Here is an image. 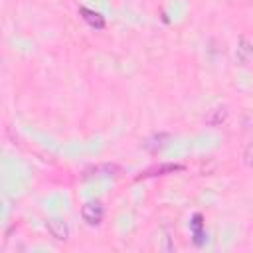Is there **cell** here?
<instances>
[{
  "mask_svg": "<svg viewBox=\"0 0 253 253\" xmlns=\"http://www.w3.org/2000/svg\"><path fill=\"white\" fill-rule=\"evenodd\" d=\"M103 214H105V210H103V206H101L99 202H87V204L81 208V216H83V219L87 221L89 226L101 224Z\"/></svg>",
  "mask_w": 253,
  "mask_h": 253,
  "instance_id": "6da1fadb",
  "label": "cell"
},
{
  "mask_svg": "<svg viewBox=\"0 0 253 253\" xmlns=\"http://www.w3.org/2000/svg\"><path fill=\"white\" fill-rule=\"evenodd\" d=\"M46 228L52 234V237H55V239H68V235H70V228L63 219H48Z\"/></svg>",
  "mask_w": 253,
  "mask_h": 253,
  "instance_id": "7a4b0ae2",
  "label": "cell"
},
{
  "mask_svg": "<svg viewBox=\"0 0 253 253\" xmlns=\"http://www.w3.org/2000/svg\"><path fill=\"white\" fill-rule=\"evenodd\" d=\"M79 14H81V16H83V20H85L89 26H93V28L101 30V28L105 26V20H103V16H101V14L93 12V10L85 8V6H81V8H79Z\"/></svg>",
  "mask_w": 253,
  "mask_h": 253,
  "instance_id": "3957f363",
  "label": "cell"
},
{
  "mask_svg": "<svg viewBox=\"0 0 253 253\" xmlns=\"http://www.w3.org/2000/svg\"><path fill=\"white\" fill-rule=\"evenodd\" d=\"M119 168L115 164H99V166H93L85 172V176H109L113 172H117Z\"/></svg>",
  "mask_w": 253,
  "mask_h": 253,
  "instance_id": "277c9868",
  "label": "cell"
},
{
  "mask_svg": "<svg viewBox=\"0 0 253 253\" xmlns=\"http://www.w3.org/2000/svg\"><path fill=\"white\" fill-rule=\"evenodd\" d=\"M243 161H245V164H247L249 168H253V143L247 145V148H245V152H243Z\"/></svg>",
  "mask_w": 253,
  "mask_h": 253,
  "instance_id": "5b68a950",
  "label": "cell"
}]
</instances>
